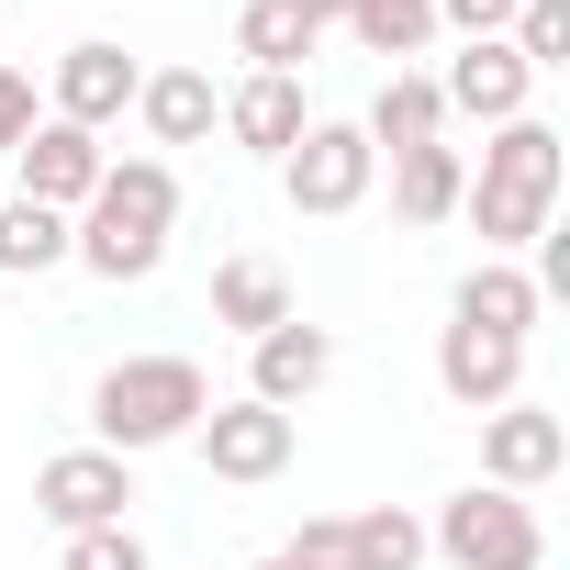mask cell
I'll return each mask as SVG.
<instances>
[{"mask_svg": "<svg viewBox=\"0 0 570 570\" xmlns=\"http://www.w3.org/2000/svg\"><path fill=\"white\" fill-rule=\"evenodd\" d=\"M559 179H570L559 124H537V112L492 124V146H481V168H470V190H459V213L481 224V257H525V246L559 224Z\"/></svg>", "mask_w": 570, "mask_h": 570, "instance_id": "6da1fadb", "label": "cell"}, {"mask_svg": "<svg viewBox=\"0 0 570 570\" xmlns=\"http://www.w3.org/2000/svg\"><path fill=\"white\" fill-rule=\"evenodd\" d=\"M168 224H179V168L168 157H112L101 190L68 213V257L90 279H146L168 257Z\"/></svg>", "mask_w": 570, "mask_h": 570, "instance_id": "7a4b0ae2", "label": "cell"}, {"mask_svg": "<svg viewBox=\"0 0 570 570\" xmlns=\"http://www.w3.org/2000/svg\"><path fill=\"white\" fill-rule=\"evenodd\" d=\"M202 414H213V381H202V358H112V370L90 381V436H101L112 459L179 448Z\"/></svg>", "mask_w": 570, "mask_h": 570, "instance_id": "3957f363", "label": "cell"}, {"mask_svg": "<svg viewBox=\"0 0 570 570\" xmlns=\"http://www.w3.org/2000/svg\"><path fill=\"white\" fill-rule=\"evenodd\" d=\"M425 548H436L448 570H548V525H537V503H525V492H492V481L448 492L436 525H425Z\"/></svg>", "mask_w": 570, "mask_h": 570, "instance_id": "277c9868", "label": "cell"}, {"mask_svg": "<svg viewBox=\"0 0 570 570\" xmlns=\"http://www.w3.org/2000/svg\"><path fill=\"white\" fill-rule=\"evenodd\" d=\"M370 179H381V157H370L358 124H303V146L279 157V190H292V213H358Z\"/></svg>", "mask_w": 570, "mask_h": 570, "instance_id": "5b68a950", "label": "cell"}, {"mask_svg": "<svg viewBox=\"0 0 570 570\" xmlns=\"http://www.w3.org/2000/svg\"><path fill=\"white\" fill-rule=\"evenodd\" d=\"M124 503H135V459H112V448H68V459L35 470V514H46L57 537L124 525Z\"/></svg>", "mask_w": 570, "mask_h": 570, "instance_id": "8992f818", "label": "cell"}, {"mask_svg": "<svg viewBox=\"0 0 570 570\" xmlns=\"http://www.w3.org/2000/svg\"><path fill=\"white\" fill-rule=\"evenodd\" d=\"M190 448H202L213 481H279V470H292V414L235 392V403H213V414L190 425Z\"/></svg>", "mask_w": 570, "mask_h": 570, "instance_id": "52a82bcc", "label": "cell"}, {"mask_svg": "<svg viewBox=\"0 0 570 570\" xmlns=\"http://www.w3.org/2000/svg\"><path fill=\"white\" fill-rule=\"evenodd\" d=\"M570 470V425L548 414V403H492L481 414V481L492 492H537V481H559Z\"/></svg>", "mask_w": 570, "mask_h": 570, "instance_id": "ba28073f", "label": "cell"}, {"mask_svg": "<svg viewBox=\"0 0 570 570\" xmlns=\"http://www.w3.org/2000/svg\"><path fill=\"white\" fill-rule=\"evenodd\" d=\"M135 90H146V68H135L112 35H90V46H68V57H57V124H79V135L124 124V112H135Z\"/></svg>", "mask_w": 570, "mask_h": 570, "instance_id": "9c48e42d", "label": "cell"}, {"mask_svg": "<svg viewBox=\"0 0 570 570\" xmlns=\"http://www.w3.org/2000/svg\"><path fill=\"white\" fill-rule=\"evenodd\" d=\"M12 157H23V202H46V213H79V202L101 190V168H112L101 135H79V124H57V112H46Z\"/></svg>", "mask_w": 570, "mask_h": 570, "instance_id": "30bf717a", "label": "cell"}, {"mask_svg": "<svg viewBox=\"0 0 570 570\" xmlns=\"http://www.w3.org/2000/svg\"><path fill=\"white\" fill-rule=\"evenodd\" d=\"M436 392L492 414V403H525V347L514 336H481V325H448L436 336Z\"/></svg>", "mask_w": 570, "mask_h": 570, "instance_id": "8fae6325", "label": "cell"}, {"mask_svg": "<svg viewBox=\"0 0 570 570\" xmlns=\"http://www.w3.org/2000/svg\"><path fill=\"white\" fill-rule=\"evenodd\" d=\"M525 90H537V79H525V57H514L503 35H481V46H459V57L436 68V101H448V112H470V124H514V112H525Z\"/></svg>", "mask_w": 570, "mask_h": 570, "instance_id": "7c38bea8", "label": "cell"}, {"mask_svg": "<svg viewBox=\"0 0 570 570\" xmlns=\"http://www.w3.org/2000/svg\"><path fill=\"white\" fill-rule=\"evenodd\" d=\"M257 347V370H246V403H279V414H292V403H314L325 392V370H336V336L325 325H268V336H246Z\"/></svg>", "mask_w": 570, "mask_h": 570, "instance_id": "4fadbf2b", "label": "cell"}, {"mask_svg": "<svg viewBox=\"0 0 570 570\" xmlns=\"http://www.w3.org/2000/svg\"><path fill=\"white\" fill-rule=\"evenodd\" d=\"M303 124H314V112H303V79L246 68V79L224 90V135H235L246 157H292V146H303Z\"/></svg>", "mask_w": 570, "mask_h": 570, "instance_id": "5bb4252c", "label": "cell"}, {"mask_svg": "<svg viewBox=\"0 0 570 570\" xmlns=\"http://www.w3.org/2000/svg\"><path fill=\"white\" fill-rule=\"evenodd\" d=\"M358 135H370V157L448 146V101H436V79H425V68H392V79H381V101L358 112Z\"/></svg>", "mask_w": 570, "mask_h": 570, "instance_id": "9a60e30c", "label": "cell"}, {"mask_svg": "<svg viewBox=\"0 0 570 570\" xmlns=\"http://www.w3.org/2000/svg\"><path fill=\"white\" fill-rule=\"evenodd\" d=\"M537 314H548V303H537L525 257H481V268L459 279V303H448V325H481V336H514V347L537 336Z\"/></svg>", "mask_w": 570, "mask_h": 570, "instance_id": "2e32d148", "label": "cell"}, {"mask_svg": "<svg viewBox=\"0 0 570 570\" xmlns=\"http://www.w3.org/2000/svg\"><path fill=\"white\" fill-rule=\"evenodd\" d=\"M213 325H235V336L292 325V279H279L268 257H224V268H213Z\"/></svg>", "mask_w": 570, "mask_h": 570, "instance_id": "e0dca14e", "label": "cell"}, {"mask_svg": "<svg viewBox=\"0 0 570 570\" xmlns=\"http://www.w3.org/2000/svg\"><path fill=\"white\" fill-rule=\"evenodd\" d=\"M135 112H146V135H157V146H202V135L224 124V101H213V79H202V68H157V79L135 90Z\"/></svg>", "mask_w": 570, "mask_h": 570, "instance_id": "ac0fdd59", "label": "cell"}, {"mask_svg": "<svg viewBox=\"0 0 570 570\" xmlns=\"http://www.w3.org/2000/svg\"><path fill=\"white\" fill-rule=\"evenodd\" d=\"M459 190H470V157H459V146H414V157H392V213H403V224H448Z\"/></svg>", "mask_w": 570, "mask_h": 570, "instance_id": "d6986e66", "label": "cell"}, {"mask_svg": "<svg viewBox=\"0 0 570 570\" xmlns=\"http://www.w3.org/2000/svg\"><path fill=\"white\" fill-rule=\"evenodd\" d=\"M235 57L268 68V79H292V68L314 57V23L292 12V0H246V12H235Z\"/></svg>", "mask_w": 570, "mask_h": 570, "instance_id": "ffe728a7", "label": "cell"}, {"mask_svg": "<svg viewBox=\"0 0 570 570\" xmlns=\"http://www.w3.org/2000/svg\"><path fill=\"white\" fill-rule=\"evenodd\" d=\"M336 23H347L370 57H392V68H403V57H425V46H436V0H347Z\"/></svg>", "mask_w": 570, "mask_h": 570, "instance_id": "44dd1931", "label": "cell"}, {"mask_svg": "<svg viewBox=\"0 0 570 570\" xmlns=\"http://www.w3.org/2000/svg\"><path fill=\"white\" fill-rule=\"evenodd\" d=\"M68 257V213H46V202H0V268L12 279H46Z\"/></svg>", "mask_w": 570, "mask_h": 570, "instance_id": "7402d4cb", "label": "cell"}, {"mask_svg": "<svg viewBox=\"0 0 570 570\" xmlns=\"http://www.w3.org/2000/svg\"><path fill=\"white\" fill-rule=\"evenodd\" d=\"M347 548H358V570H414L425 559V525L403 503H370V514H347Z\"/></svg>", "mask_w": 570, "mask_h": 570, "instance_id": "603a6c76", "label": "cell"}, {"mask_svg": "<svg viewBox=\"0 0 570 570\" xmlns=\"http://www.w3.org/2000/svg\"><path fill=\"white\" fill-rule=\"evenodd\" d=\"M503 46L525 57V79H548V68H570V0H525V12L503 23Z\"/></svg>", "mask_w": 570, "mask_h": 570, "instance_id": "cb8c5ba5", "label": "cell"}, {"mask_svg": "<svg viewBox=\"0 0 570 570\" xmlns=\"http://www.w3.org/2000/svg\"><path fill=\"white\" fill-rule=\"evenodd\" d=\"M279 570H358L347 514H303V525H292V548H279Z\"/></svg>", "mask_w": 570, "mask_h": 570, "instance_id": "d4e9b609", "label": "cell"}, {"mask_svg": "<svg viewBox=\"0 0 570 570\" xmlns=\"http://www.w3.org/2000/svg\"><path fill=\"white\" fill-rule=\"evenodd\" d=\"M68 570H146V537L135 525H90V537H68Z\"/></svg>", "mask_w": 570, "mask_h": 570, "instance_id": "484cf974", "label": "cell"}, {"mask_svg": "<svg viewBox=\"0 0 570 570\" xmlns=\"http://www.w3.org/2000/svg\"><path fill=\"white\" fill-rule=\"evenodd\" d=\"M525 12V0H436V35H459V46H481V35H503Z\"/></svg>", "mask_w": 570, "mask_h": 570, "instance_id": "4316f807", "label": "cell"}, {"mask_svg": "<svg viewBox=\"0 0 570 570\" xmlns=\"http://www.w3.org/2000/svg\"><path fill=\"white\" fill-rule=\"evenodd\" d=\"M35 124H46V112H35V79H23L12 57H0V157H12V146L35 135Z\"/></svg>", "mask_w": 570, "mask_h": 570, "instance_id": "83f0119b", "label": "cell"}, {"mask_svg": "<svg viewBox=\"0 0 570 570\" xmlns=\"http://www.w3.org/2000/svg\"><path fill=\"white\" fill-rule=\"evenodd\" d=\"M292 12H303V23H314V35H325V23H336V12H347V0H292Z\"/></svg>", "mask_w": 570, "mask_h": 570, "instance_id": "f1b7e54d", "label": "cell"}, {"mask_svg": "<svg viewBox=\"0 0 570 570\" xmlns=\"http://www.w3.org/2000/svg\"><path fill=\"white\" fill-rule=\"evenodd\" d=\"M257 570H279V559H257Z\"/></svg>", "mask_w": 570, "mask_h": 570, "instance_id": "f546056e", "label": "cell"}]
</instances>
